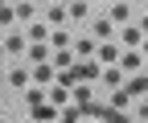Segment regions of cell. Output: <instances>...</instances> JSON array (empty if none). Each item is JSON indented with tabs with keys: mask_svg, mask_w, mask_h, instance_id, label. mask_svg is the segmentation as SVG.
I'll return each instance as SVG.
<instances>
[{
	"mask_svg": "<svg viewBox=\"0 0 148 123\" xmlns=\"http://www.w3.org/2000/svg\"><path fill=\"white\" fill-rule=\"evenodd\" d=\"M49 37H53V33H49L45 21H33L29 25V45H49Z\"/></svg>",
	"mask_w": 148,
	"mask_h": 123,
	"instance_id": "8",
	"label": "cell"
},
{
	"mask_svg": "<svg viewBox=\"0 0 148 123\" xmlns=\"http://www.w3.org/2000/svg\"><path fill=\"white\" fill-rule=\"evenodd\" d=\"M0 58H4V41H0Z\"/></svg>",
	"mask_w": 148,
	"mask_h": 123,
	"instance_id": "31",
	"label": "cell"
},
{
	"mask_svg": "<svg viewBox=\"0 0 148 123\" xmlns=\"http://www.w3.org/2000/svg\"><path fill=\"white\" fill-rule=\"evenodd\" d=\"M82 115H90L95 123H132V115H123V111H115V107H111V103H90V107H86Z\"/></svg>",
	"mask_w": 148,
	"mask_h": 123,
	"instance_id": "1",
	"label": "cell"
},
{
	"mask_svg": "<svg viewBox=\"0 0 148 123\" xmlns=\"http://www.w3.org/2000/svg\"><path fill=\"white\" fill-rule=\"evenodd\" d=\"M107 21L127 29V25H132V4H123V0H119V4H111V8H107Z\"/></svg>",
	"mask_w": 148,
	"mask_h": 123,
	"instance_id": "6",
	"label": "cell"
},
{
	"mask_svg": "<svg viewBox=\"0 0 148 123\" xmlns=\"http://www.w3.org/2000/svg\"><path fill=\"white\" fill-rule=\"evenodd\" d=\"M58 115H62V111L45 103V107H37V111H33V123H49V119H58Z\"/></svg>",
	"mask_w": 148,
	"mask_h": 123,
	"instance_id": "22",
	"label": "cell"
},
{
	"mask_svg": "<svg viewBox=\"0 0 148 123\" xmlns=\"http://www.w3.org/2000/svg\"><path fill=\"white\" fill-rule=\"evenodd\" d=\"M123 90L132 94V99H140V94H148V74H136V78H127V82H123Z\"/></svg>",
	"mask_w": 148,
	"mask_h": 123,
	"instance_id": "15",
	"label": "cell"
},
{
	"mask_svg": "<svg viewBox=\"0 0 148 123\" xmlns=\"http://www.w3.org/2000/svg\"><path fill=\"white\" fill-rule=\"evenodd\" d=\"M29 74H33V86H41V90H45L49 82H58V78H53V66H49V62H45V66H33Z\"/></svg>",
	"mask_w": 148,
	"mask_h": 123,
	"instance_id": "12",
	"label": "cell"
},
{
	"mask_svg": "<svg viewBox=\"0 0 148 123\" xmlns=\"http://www.w3.org/2000/svg\"><path fill=\"white\" fill-rule=\"evenodd\" d=\"M95 41H103V45L115 41V25H111L107 16H95Z\"/></svg>",
	"mask_w": 148,
	"mask_h": 123,
	"instance_id": "13",
	"label": "cell"
},
{
	"mask_svg": "<svg viewBox=\"0 0 148 123\" xmlns=\"http://www.w3.org/2000/svg\"><path fill=\"white\" fill-rule=\"evenodd\" d=\"M136 119H148V103H140V107H136Z\"/></svg>",
	"mask_w": 148,
	"mask_h": 123,
	"instance_id": "28",
	"label": "cell"
},
{
	"mask_svg": "<svg viewBox=\"0 0 148 123\" xmlns=\"http://www.w3.org/2000/svg\"><path fill=\"white\" fill-rule=\"evenodd\" d=\"M140 54H148V41H144V49H140Z\"/></svg>",
	"mask_w": 148,
	"mask_h": 123,
	"instance_id": "32",
	"label": "cell"
},
{
	"mask_svg": "<svg viewBox=\"0 0 148 123\" xmlns=\"http://www.w3.org/2000/svg\"><path fill=\"white\" fill-rule=\"evenodd\" d=\"M66 99H70V86H58V82H53L49 86V107H62Z\"/></svg>",
	"mask_w": 148,
	"mask_h": 123,
	"instance_id": "20",
	"label": "cell"
},
{
	"mask_svg": "<svg viewBox=\"0 0 148 123\" xmlns=\"http://www.w3.org/2000/svg\"><path fill=\"white\" fill-rule=\"evenodd\" d=\"M66 21H70L66 4H49V12H45V25H66Z\"/></svg>",
	"mask_w": 148,
	"mask_h": 123,
	"instance_id": "18",
	"label": "cell"
},
{
	"mask_svg": "<svg viewBox=\"0 0 148 123\" xmlns=\"http://www.w3.org/2000/svg\"><path fill=\"white\" fill-rule=\"evenodd\" d=\"M119 70H123V78H136V74H144V58L136 54V49H123V58H119Z\"/></svg>",
	"mask_w": 148,
	"mask_h": 123,
	"instance_id": "3",
	"label": "cell"
},
{
	"mask_svg": "<svg viewBox=\"0 0 148 123\" xmlns=\"http://www.w3.org/2000/svg\"><path fill=\"white\" fill-rule=\"evenodd\" d=\"M45 99H49V90H41V86H29V90H25V103H29V111L45 107Z\"/></svg>",
	"mask_w": 148,
	"mask_h": 123,
	"instance_id": "17",
	"label": "cell"
},
{
	"mask_svg": "<svg viewBox=\"0 0 148 123\" xmlns=\"http://www.w3.org/2000/svg\"><path fill=\"white\" fill-rule=\"evenodd\" d=\"M74 62H78V58H74V49H53V58H49V66L62 70V74H66V70H74Z\"/></svg>",
	"mask_w": 148,
	"mask_h": 123,
	"instance_id": "9",
	"label": "cell"
},
{
	"mask_svg": "<svg viewBox=\"0 0 148 123\" xmlns=\"http://www.w3.org/2000/svg\"><path fill=\"white\" fill-rule=\"evenodd\" d=\"M29 78H33V74H29L25 66H16V70H8V86H16V90H29Z\"/></svg>",
	"mask_w": 148,
	"mask_h": 123,
	"instance_id": "16",
	"label": "cell"
},
{
	"mask_svg": "<svg viewBox=\"0 0 148 123\" xmlns=\"http://www.w3.org/2000/svg\"><path fill=\"white\" fill-rule=\"evenodd\" d=\"M70 74L78 78L82 86H90V82H99V78H103V66H99V62H74Z\"/></svg>",
	"mask_w": 148,
	"mask_h": 123,
	"instance_id": "2",
	"label": "cell"
},
{
	"mask_svg": "<svg viewBox=\"0 0 148 123\" xmlns=\"http://www.w3.org/2000/svg\"><path fill=\"white\" fill-rule=\"evenodd\" d=\"M21 49H25V37H16V33L4 37V54H21Z\"/></svg>",
	"mask_w": 148,
	"mask_h": 123,
	"instance_id": "23",
	"label": "cell"
},
{
	"mask_svg": "<svg viewBox=\"0 0 148 123\" xmlns=\"http://www.w3.org/2000/svg\"><path fill=\"white\" fill-rule=\"evenodd\" d=\"M136 25H140V33H144V37H148V16H140V21H136Z\"/></svg>",
	"mask_w": 148,
	"mask_h": 123,
	"instance_id": "29",
	"label": "cell"
},
{
	"mask_svg": "<svg viewBox=\"0 0 148 123\" xmlns=\"http://www.w3.org/2000/svg\"><path fill=\"white\" fill-rule=\"evenodd\" d=\"M0 82H8V74H4V70H0Z\"/></svg>",
	"mask_w": 148,
	"mask_h": 123,
	"instance_id": "30",
	"label": "cell"
},
{
	"mask_svg": "<svg viewBox=\"0 0 148 123\" xmlns=\"http://www.w3.org/2000/svg\"><path fill=\"white\" fill-rule=\"evenodd\" d=\"M144 33H140V25H127L123 33H119V49H144Z\"/></svg>",
	"mask_w": 148,
	"mask_h": 123,
	"instance_id": "4",
	"label": "cell"
},
{
	"mask_svg": "<svg viewBox=\"0 0 148 123\" xmlns=\"http://www.w3.org/2000/svg\"><path fill=\"white\" fill-rule=\"evenodd\" d=\"M0 29H4V25H0Z\"/></svg>",
	"mask_w": 148,
	"mask_h": 123,
	"instance_id": "34",
	"label": "cell"
},
{
	"mask_svg": "<svg viewBox=\"0 0 148 123\" xmlns=\"http://www.w3.org/2000/svg\"><path fill=\"white\" fill-rule=\"evenodd\" d=\"M70 99H74V107H78V111H86L90 107V103H95V90H90V86H74V90H70Z\"/></svg>",
	"mask_w": 148,
	"mask_h": 123,
	"instance_id": "10",
	"label": "cell"
},
{
	"mask_svg": "<svg viewBox=\"0 0 148 123\" xmlns=\"http://www.w3.org/2000/svg\"><path fill=\"white\" fill-rule=\"evenodd\" d=\"M127 78H123V70L119 66H111V70H103V78H99V86H107V90H119Z\"/></svg>",
	"mask_w": 148,
	"mask_h": 123,
	"instance_id": "11",
	"label": "cell"
},
{
	"mask_svg": "<svg viewBox=\"0 0 148 123\" xmlns=\"http://www.w3.org/2000/svg\"><path fill=\"white\" fill-rule=\"evenodd\" d=\"M16 21V4H0V25H12Z\"/></svg>",
	"mask_w": 148,
	"mask_h": 123,
	"instance_id": "25",
	"label": "cell"
},
{
	"mask_svg": "<svg viewBox=\"0 0 148 123\" xmlns=\"http://www.w3.org/2000/svg\"><path fill=\"white\" fill-rule=\"evenodd\" d=\"M144 74H148V66H144Z\"/></svg>",
	"mask_w": 148,
	"mask_h": 123,
	"instance_id": "33",
	"label": "cell"
},
{
	"mask_svg": "<svg viewBox=\"0 0 148 123\" xmlns=\"http://www.w3.org/2000/svg\"><path fill=\"white\" fill-rule=\"evenodd\" d=\"M111 107H115V111H123V115H127V107H132V94H127V90H123V86H119V90H111Z\"/></svg>",
	"mask_w": 148,
	"mask_h": 123,
	"instance_id": "19",
	"label": "cell"
},
{
	"mask_svg": "<svg viewBox=\"0 0 148 123\" xmlns=\"http://www.w3.org/2000/svg\"><path fill=\"white\" fill-rule=\"evenodd\" d=\"M119 58H123V49H119L115 41H107V45H99V58H95V62H99L103 70H111V66H119Z\"/></svg>",
	"mask_w": 148,
	"mask_h": 123,
	"instance_id": "5",
	"label": "cell"
},
{
	"mask_svg": "<svg viewBox=\"0 0 148 123\" xmlns=\"http://www.w3.org/2000/svg\"><path fill=\"white\" fill-rule=\"evenodd\" d=\"M49 45H53V49H74V41H70V33H66V29H53Z\"/></svg>",
	"mask_w": 148,
	"mask_h": 123,
	"instance_id": "21",
	"label": "cell"
},
{
	"mask_svg": "<svg viewBox=\"0 0 148 123\" xmlns=\"http://www.w3.org/2000/svg\"><path fill=\"white\" fill-rule=\"evenodd\" d=\"M74 58H78V62H95V58H99V45H95V37L74 41Z\"/></svg>",
	"mask_w": 148,
	"mask_h": 123,
	"instance_id": "7",
	"label": "cell"
},
{
	"mask_svg": "<svg viewBox=\"0 0 148 123\" xmlns=\"http://www.w3.org/2000/svg\"><path fill=\"white\" fill-rule=\"evenodd\" d=\"M58 123H82V111H78V107H66V111L58 115Z\"/></svg>",
	"mask_w": 148,
	"mask_h": 123,
	"instance_id": "24",
	"label": "cell"
},
{
	"mask_svg": "<svg viewBox=\"0 0 148 123\" xmlns=\"http://www.w3.org/2000/svg\"><path fill=\"white\" fill-rule=\"evenodd\" d=\"M25 54H29V66H45L53 58V45H29Z\"/></svg>",
	"mask_w": 148,
	"mask_h": 123,
	"instance_id": "14",
	"label": "cell"
},
{
	"mask_svg": "<svg viewBox=\"0 0 148 123\" xmlns=\"http://www.w3.org/2000/svg\"><path fill=\"white\" fill-rule=\"evenodd\" d=\"M16 16H25V21L33 25V16H37V12H33V4H16Z\"/></svg>",
	"mask_w": 148,
	"mask_h": 123,
	"instance_id": "26",
	"label": "cell"
},
{
	"mask_svg": "<svg viewBox=\"0 0 148 123\" xmlns=\"http://www.w3.org/2000/svg\"><path fill=\"white\" fill-rule=\"evenodd\" d=\"M66 12H70V16H86V12H90V4H82V0H78V4H70Z\"/></svg>",
	"mask_w": 148,
	"mask_h": 123,
	"instance_id": "27",
	"label": "cell"
}]
</instances>
